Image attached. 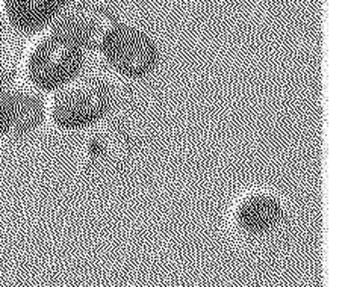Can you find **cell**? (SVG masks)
<instances>
[{
    "instance_id": "obj_1",
    "label": "cell",
    "mask_w": 351,
    "mask_h": 287,
    "mask_svg": "<svg viewBox=\"0 0 351 287\" xmlns=\"http://www.w3.org/2000/svg\"><path fill=\"white\" fill-rule=\"evenodd\" d=\"M50 95L49 120L65 132L96 126L111 114L117 100L111 80L101 73L86 70Z\"/></svg>"
},
{
    "instance_id": "obj_2",
    "label": "cell",
    "mask_w": 351,
    "mask_h": 287,
    "mask_svg": "<svg viewBox=\"0 0 351 287\" xmlns=\"http://www.w3.org/2000/svg\"><path fill=\"white\" fill-rule=\"evenodd\" d=\"M88 51L53 27L35 35L25 56L26 82L52 94L85 70Z\"/></svg>"
},
{
    "instance_id": "obj_3",
    "label": "cell",
    "mask_w": 351,
    "mask_h": 287,
    "mask_svg": "<svg viewBox=\"0 0 351 287\" xmlns=\"http://www.w3.org/2000/svg\"><path fill=\"white\" fill-rule=\"evenodd\" d=\"M99 53L115 73L132 80L149 77L160 64V47L155 36L120 18L109 29Z\"/></svg>"
},
{
    "instance_id": "obj_4",
    "label": "cell",
    "mask_w": 351,
    "mask_h": 287,
    "mask_svg": "<svg viewBox=\"0 0 351 287\" xmlns=\"http://www.w3.org/2000/svg\"><path fill=\"white\" fill-rule=\"evenodd\" d=\"M285 205L269 190H253L235 204L232 224L241 238L259 240L279 230L285 219Z\"/></svg>"
},
{
    "instance_id": "obj_5",
    "label": "cell",
    "mask_w": 351,
    "mask_h": 287,
    "mask_svg": "<svg viewBox=\"0 0 351 287\" xmlns=\"http://www.w3.org/2000/svg\"><path fill=\"white\" fill-rule=\"evenodd\" d=\"M119 17L104 5L71 3L50 27L67 35L88 53L99 51L101 42Z\"/></svg>"
},
{
    "instance_id": "obj_6",
    "label": "cell",
    "mask_w": 351,
    "mask_h": 287,
    "mask_svg": "<svg viewBox=\"0 0 351 287\" xmlns=\"http://www.w3.org/2000/svg\"><path fill=\"white\" fill-rule=\"evenodd\" d=\"M75 0H0L6 26L17 34L35 36L47 29Z\"/></svg>"
},
{
    "instance_id": "obj_7",
    "label": "cell",
    "mask_w": 351,
    "mask_h": 287,
    "mask_svg": "<svg viewBox=\"0 0 351 287\" xmlns=\"http://www.w3.org/2000/svg\"><path fill=\"white\" fill-rule=\"evenodd\" d=\"M14 103V123L12 136L21 138L34 134L43 123L49 118L47 100L41 91L36 90L27 82H12L10 86Z\"/></svg>"
},
{
    "instance_id": "obj_8",
    "label": "cell",
    "mask_w": 351,
    "mask_h": 287,
    "mask_svg": "<svg viewBox=\"0 0 351 287\" xmlns=\"http://www.w3.org/2000/svg\"><path fill=\"white\" fill-rule=\"evenodd\" d=\"M10 86H6L5 90L0 91V141L5 138L12 136L14 123H16Z\"/></svg>"
},
{
    "instance_id": "obj_9",
    "label": "cell",
    "mask_w": 351,
    "mask_h": 287,
    "mask_svg": "<svg viewBox=\"0 0 351 287\" xmlns=\"http://www.w3.org/2000/svg\"><path fill=\"white\" fill-rule=\"evenodd\" d=\"M16 82V68L12 62L6 60V56L0 53V91Z\"/></svg>"
},
{
    "instance_id": "obj_10",
    "label": "cell",
    "mask_w": 351,
    "mask_h": 287,
    "mask_svg": "<svg viewBox=\"0 0 351 287\" xmlns=\"http://www.w3.org/2000/svg\"><path fill=\"white\" fill-rule=\"evenodd\" d=\"M6 29H8V26H6V21H5V18H3L2 11H0V42H2V40H3Z\"/></svg>"
}]
</instances>
